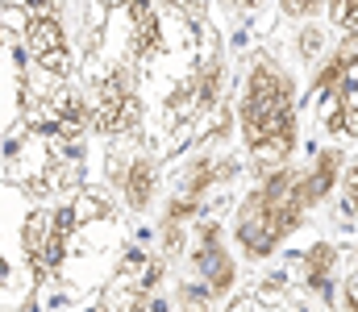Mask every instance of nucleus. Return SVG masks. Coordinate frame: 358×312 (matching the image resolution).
Wrapping results in <instances>:
<instances>
[{"instance_id": "nucleus-1", "label": "nucleus", "mask_w": 358, "mask_h": 312, "mask_svg": "<svg viewBox=\"0 0 358 312\" xmlns=\"http://www.w3.org/2000/svg\"><path fill=\"white\" fill-rule=\"evenodd\" d=\"M238 133L250 150L259 175L292 163L300 146V92L283 63L271 54H259L242 80L238 96Z\"/></svg>"}, {"instance_id": "nucleus-2", "label": "nucleus", "mask_w": 358, "mask_h": 312, "mask_svg": "<svg viewBox=\"0 0 358 312\" xmlns=\"http://www.w3.org/2000/svg\"><path fill=\"white\" fill-rule=\"evenodd\" d=\"M313 208L317 205L308 196L304 167L283 163L267 175H259V184L238 200V212H234V242L242 258L267 262L271 254H279V246L308 225Z\"/></svg>"}, {"instance_id": "nucleus-3", "label": "nucleus", "mask_w": 358, "mask_h": 312, "mask_svg": "<svg viewBox=\"0 0 358 312\" xmlns=\"http://www.w3.org/2000/svg\"><path fill=\"white\" fill-rule=\"evenodd\" d=\"M142 96H138V67L134 63H117L108 75H100L96 84V101H92V129L104 138H134L142 129Z\"/></svg>"}, {"instance_id": "nucleus-4", "label": "nucleus", "mask_w": 358, "mask_h": 312, "mask_svg": "<svg viewBox=\"0 0 358 312\" xmlns=\"http://www.w3.org/2000/svg\"><path fill=\"white\" fill-rule=\"evenodd\" d=\"M192 275L213 292V300H225L238 288V258L225 246V229L217 216H200L192 225Z\"/></svg>"}, {"instance_id": "nucleus-5", "label": "nucleus", "mask_w": 358, "mask_h": 312, "mask_svg": "<svg viewBox=\"0 0 358 312\" xmlns=\"http://www.w3.org/2000/svg\"><path fill=\"white\" fill-rule=\"evenodd\" d=\"M108 175L121 192V200L129 212H146L159 196V163L150 154H129V158H113L108 163Z\"/></svg>"}, {"instance_id": "nucleus-6", "label": "nucleus", "mask_w": 358, "mask_h": 312, "mask_svg": "<svg viewBox=\"0 0 358 312\" xmlns=\"http://www.w3.org/2000/svg\"><path fill=\"white\" fill-rule=\"evenodd\" d=\"M300 283L321 300V304H334L338 300V267H342V246L334 242H313L300 258Z\"/></svg>"}, {"instance_id": "nucleus-7", "label": "nucleus", "mask_w": 358, "mask_h": 312, "mask_svg": "<svg viewBox=\"0 0 358 312\" xmlns=\"http://www.w3.org/2000/svg\"><path fill=\"white\" fill-rule=\"evenodd\" d=\"M21 42H25V54H29L34 63H42V59H50V54H67V50H71V46H67V29H63L59 13H55L46 0L29 13Z\"/></svg>"}, {"instance_id": "nucleus-8", "label": "nucleus", "mask_w": 358, "mask_h": 312, "mask_svg": "<svg viewBox=\"0 0 358 312\" xmlns=\"http://www.w3.org/2000/svg\"><path fill=\"white\" fill-rule=\"evenodd\" d=\"M342 171H346V150L342 146H321L313 154V163L304 167V184H308L313 205H325L342 188Z\"/></svg>"}, {"instance_id": "nucleus-9", "label": "nucleus", "mask_w": 358, "mask_h": 312, "mask_svg": "<svg viewBox=\"0 0 358 312\" xmlns=\"http://www.w3.org/2000/svg\"><path fill=\"white\" fill-rule=\"evenodd\" d=\"M321 121H325V129H329L338 142H355L358 138V101L346 96V101L329 104V108L321 112Z\"/></svg>"}, {"instance_id": "nucleus-10", "label": "nucleus", "mask_w": 358, "mask_h": 312, "mask_svg": "<svg viewBox=\"0 0 358 312\" xmlns=\"http://www.w3.org/2000/svg\"><path fill=\"white\" fill-rule=\"evenodd\" d=\"M296 54H300L304 63H317V59L325 54V29H321L317 21H304V29L296 34Z\"/></svg>"}, {"instance_id": "nucleus-11", "label": "nucleus", "mask_w": 358, "mask_h": 312, "mask_svg": "<svg viewBox=\"0 0 358 312\" xmlns=\"http://www.w3.org/2000/svg\"><path fill=\"white\" fill-rule=\"evenodd\" d=\"M338 205H342V212L350 216V221H358V154L346 163V171H342V188H338Z\"/></svg>"}, {"instance_id": "nucleus-12", "label": "nucleus", "mask_w": 358, "mask_h": 312, "mask_svg": "<svg viewBox=\"0 0 358 312\" xmlns=\"http://www.w3.org/2000/svg\"><path fill=\"white\" fill-rule=\"evenodd\" d=\"M279 13L292 21H317L325 13V0H279Z\"/></svg>"}, {"instance_id": "nucleus-13", "label": "nucleus", "mask_w": 358, "mask_h": 312, "mask_svg": "<svg viewBox=\"0 0 358 312\" xmlns=\"http://www.w3.org/2000/svg\"><path fill=\"white\" fill-rule=\"evenodd\" d=\"M325 13L334 25L342 29H358V0H325Z\"/></svg>"}, {"instance_id": "nucleus-14", "label": "nucleus", "mask_w": 358, "mask_h": 312, "mask_svg": "<svg viewBox=\"0 0 358 312\" xmlns=\"http://www.w3.org/2000/svg\"><path fill=\"white\" fill-rule=\"evenodd\" d=\"M338 296H342V309L346 312H358V250H355V258H350V267H346V275H342Z\"/></svg>"}, {"instance_id": "nucleus-15", "label": "nucleus", "mask_w": 358, "mask_h": 312, "mask_svg": "<svg viewBox=\"0 0 358 312\" xmlns=\"http://www.w3.org/2000/svg\"><path fill=\"white\" fill-rule=\"evenodd\" d=\"M225 4H229V8H259L263 0H225Z\"/></svg>"}, {"instance_id": "nucleus-16", "label": "nucleus", "mask_w": 358, "mask_h": 312, "mask_svg": "<svg viewBox=\"0 0 358 312\" xmlns=\"http://www.w3.org/2000/svg\"><path fill=\"white\" fill-rule=\"evenodd\" d=\"M96 4H104V8H125V0H96Z\"/></svg>"}]
</instances>
